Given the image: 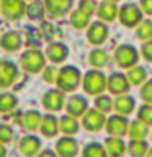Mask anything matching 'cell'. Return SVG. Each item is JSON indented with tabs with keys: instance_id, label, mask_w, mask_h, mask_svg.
Here are the masks:
<instances>
[{
	"instance_id": "obj_1",
	"label": "cell",
	"mask_w": 152,
	"mask_h": 157,
	"mask_svg": "<svg viewBox=\"0 0 152 157\" xmlns=\"http://www.w3.org/2000/svg\"><path fill=\"white\" fill-rule=\"evenodd\" d=\"M106 85H108L106 75L101 71H98V69L88 71L82 78L83 90H85V93H88V95H92V97L103 95V92L106 90Z\"/></svg>"
},
{
	"instance_id": "obj_2",
	"label": "cell",
	"mask_w": 152,
	"mask_h": 157,
	"mask_svg": "<svg viewBox=\"0 0 152 157\" xmlns=\"http://www.w3.org/2000/svg\"><path fill=\"white\" fill-rule=\"evenodd\" d=\"M57 87L62 92H74L82 83V74L75 66H64L59 69L57 75Z\"/></svg>"
},
{
	"instance_id": "obj_3",
	"label": "cell",
	"mask_w": 152,
	"mask_h": 157,
	"mask_svg": "<svg viewBox=\"0 0 152 157\" xmlns=\"http://www.w3.org/2000/svg\"><path fill=\"white\" fill-rule=\"evenodd\" d=\"M20 64L26 72L29 74H36L44 71L46 67V56L38 51V49H28L21 54V59H20Z\"/></svg>"
},
{
	"instance_id": "obj_4",
	"label": "cell",
	"mask_w": 152,
	"mask_h": 157,
	"mask_svg": "<svg viewBox=\"0 0 152 157\" xmlns=\"http://www.w3.org/2000/svg\"><path fill=\"white\" fill-rule=\"evenodd\" d=\"M115 61L118 64V67L121 69H131L137 66L139 61V52L132 44H121L116 48L115 51Z\"/></svg>"
},
{
	"instance_id": "obj_5",
	"label": "cell",
	"mask_w": 152,
	"mask_h": 157,
	"mask_svg": "<svg viewBox=\"0 0 152 157\" xmlns=\"http://www.w3.org/2000/svg\"><path fill=\"white\" fill-rule=\"evenodd\" d=\"M142 15L144 13H142L139 5L127 2L124 5H121L118 18H120V21H121V25L124 28H134V26H137V25L142 21Z\"/></svg>"
},
{
	"instance_id": "obj_6",
	"label": "cell",
	"mask_w": 152,
	"mask_h": 157,
	"mask_svg": "<svg viewBox=\"0 0 152 157\" xmlns=\"http://www.w3.org/2000/svg\"><path fill=\"white\" fill-rule=\"evenodd\" d=\"M129 120L123 115H111L110 118H106V124H105V129L108 132V136H115V137H123L127 134L129 131Z\"/></svg>"
},
{
	"instance_id": "obj_7",
	"label": "cell",
	"mask_w": 152,
	"mask_h": 157,
	"mask_svg": "<svg viewBox=\"0 0 152 157\" xmlns=\"http://www.w3.org/2000/svg\"><path fill=\"white\" fill-rule=\"evenodd\" d=\"M106 124V118L105 113L98 111L97 108H90L85 115L82 116V126L83 129L88 132H98L101 131Z\"/></svg>"
},
{
	"instance_id": "obj_8",
	"label": "cell",
	"mask_w": 152,
	"mask_h": 157,
	"mask_svg": "<svg viewBox=\"0 0 152 157\" xmlns=\"http://www.w3.org/2000/svg\"><path fill=\"white\" fill-rule=\"evenodd\" d=\"M129 87L131 83L127 80L126 74H121V72H113L110 77H108V85H106V90L111 93V95H124V93L129 92Z\"/></svg>"
},
{
	"instance_id": "obj_9",
	"label": "cell",
	"mask_w": 152,
	"mask_h": 157,
	"mask_svg": "<svg viewBox=\"0 0 152 157\" xmlns=\"http://www.w3.org/2000/svg\"><path fill=\"white\" fill-rule=\"evenodd\" d=\"M0 7H2L3 17L10 21L21 18L23 13L26 12L25 0H0Z\"/></svg>"
},
{
	"instance_id": "obj_10",
	"label": "cell",
	"mask_w": 152,
	"mask_h": 157,
	"mask_svg": "<svg viewBox=\"0 0 152 157\" xmlns=\"http://www.w3.org/2000/svg\"><path fill=\"white\" fill-rule=\"evenodd\" d=\"M108 34H110V29H108L105 21H95L90 23V26L87 28V39L88 43L93 44V46H100L106 41Z\"/></svg>"
},
{
	"instance_id": "obj_11",
	"label": "cell",
	"mask_w": 152,
	"mask_h": 157,
	"mask_svg": "<svg viewBox=\"0 0 152 157\" xmlns=\"http://www.w3.org/2000/svg\"><path fill=\"white\" fill-rule=\"evenodd\" d=\"M43 106L46 108L48 111L51 113H56L59 110H62L64 105V92L62 90H54V88H51V90H48L46 93L43 95Z\"/></svg>"
},
{
	"instance_id": "obj_12",
	"label": "cell",
	"mask_w": 152,
	"mask_h": 157,
	"mask_svg": "<svg viewBox=\"0 0 152 157\" xmlns=\"http://www.w3.org/2000/svg\"><path fill=\"white\" fill-rule=\"evenodd\" d=\"M66 110H67V115H70L74 118H82L90 108H88V101H87L85 97L72 95L66 101Z\"/></svg>"
},
{
	"instance_id": "obj_13",
	"label": "cell",
	"mask_w": 152,
	"mask_h": 157,
	"mask_svg": "<svg viewBox=\"0 0 152 157\" xmlns=\"http://www.w3.org/2000/svg\"><path fill=\"white\" fill-rule=\"evenodd\" d=\"M80 151L78 142L72 136H64L56 142V152L59 157H75Z\"/></svg>"
},
{
	"instance_id": "obj_14",
	"label": "cell",
	"mask_w": 152,
	"mask_h": 157,
	"mask_svg": "<svg viewBox=\"0 0 152 157\" xmlns=\"http://www.w3.org/2000/svg\"><path fill=\"white\" fill-rule=\"evenodd\" d=\"M39 151H41V141L36 136H25L20 141V152L23 154V157H38Z\"/></svg>"
},
{
	"instance_id": "obj_15",
	"label": "cell",
	"mask_w": 152,
	"mask_h": 157,
	"mask_svg": "<svg viewBox=\"0 0 152 157\" xmlns=\"http://www.w3.org/2000/svg\"><path fill=\"white\" fill-rule=\"evenodd\" d=\"M18 75V69L10 61H0V88L10 87Z\"/></svg>"
},
{
	"instance_id": "obj_16",
	"label": "cell",
	"mask_w": 152,
	"mask_h": 157,
	"mask_svg": "<svg viewBox=\"0 0 152 157\" xmlns=\"http://www.w3.org/2000/svg\"><path fill=\"white\" fill-rule=\"evenodd\" d=\"M106 149L108 157H123L124 152H127V146L123 141V137H115V136H108L105 142H103Z\"/></svg>"
},
{
	"instance_id": "obj_17",
	"label": "cell",
	"mask_w": 152,
	"mask_h": 157,
	"mask_svg": "<svg viewBox=\"0 0 152 157\" xmlns=\"http://www.w3.org/2000/svg\"><path fill=\"white\" fill-rule=\"evenodd\" d=\"M97 15L101 21L105 23H110L113 20L118 18L120 15V8H118L116 2H110V0H103L101 3H98V8H97Z\"/></svg>"
},
{
	"instance_id": "obj_18",
	"label": "cell",
	"mask_w": 152,
	"mask_h": 157,
	"mask_svg": "<svg viewBox=\"0 0 152 157\" xmlns=\"http://www.w3.org/2000/svg\"><path fill=\"white\" fill-rule=\"evenodd\" d=\"M113 110H115L118 115L127 116L136 110V100L131 95H127V93L120 95V97H116L115 100H113Z\"/></svg>"
},
{
	"instance_id": "obj_19",
	"label": "cell",
	"mask_w": 152,
	"mask_h": 157,
	"mask_svg": "<svg viewBox=\"0 0 152 157\" xmlns=\"http://www.w3.org/2000/svg\"><path fill=\"white\" fill-rule=\"evenodd\" d=\"M46 12L51 17H64L70 12L72 8V0H44Z\"/></svg>"
},
{
	"instance_id": "obj_20",
	"label": "cell",
	"mask_w": 152,
	"mask_h": 157,
	"mask_svg": "<svg viewBox=\"0 0 152 157\" xmlns=\"http://www.w3.org/2000/svg\"><path fill=\"white\" fill-rule=\"evenodd\" d=\"M69 56V48L64 43H51L46 49V57L54 64H61Z\"/></svg>"
},
{
	"instance_id": "obj_21",
	"label": "cell",
	"mask_w": 152,
	"mask_h": 157,
	"mask_svg": "<svg viewBox=\"0 0 152 157\" xmlns=\"http://www.w3.org/2000/svg\"><path fill=\"white\" fill-rule=\"evenodd\" d=\"M41 121H43L41 113L36 111V110H29V111H26V113L21 115L20 124H21V128L26 129V131H36L38 128L41 126Z\"/></svg>"
},
{
	"instance_id": "obj_22",
	"label": "cell",
	"mask_w": 152,
	"mask_h": 157,
	"mask_svg": "<svg viewBox=\"0 0 152 157\" xmlns=\"http://www.w3.org/2000/svg\"><path fill=\"white\" fill-rule=\"evenodd\" d=\"M21 43H23L21 36H20V33H17V31H8L0 38V46L8 52L18 51V49L21 48Z\"/></svg>"
},
{
	"instance_id": "obj_23",
	"label": "cell",
	"mask_w": 152,
	"mask_h": 157,
	"mask_svg": "<svg viewBox=\"0 0 152 157\" xmlns=\"http://www.w3.org/2000/svg\"><path fill=\"white\" fill-rule=\"evenodd\" d=\"M126 77H127V80H129L131 85H134V87L144 85V83L149 80V78H147V71H146L144 66H134V67L127 69Z\"/></svg>"
},
{
	"instance_id": "obj_24",
	"label": "cell",
	"mask_w": 152,
	"mask_h": 157,
	"mask_svg": "<svg viewBox=\"0 0 152 157\" xmlns=\"http://www.w3.org/2000/svg\"><path fill=\"white\" fill-rule=\"evenodd\" d=\"M39 131H41L43 136L46 137H54L59 132V120L54 115H46L43 116L41 126H39Z\"/></svg>"
},
{
	"instance_id": "obj_25",
	"label": "cell",
	"mask_w": 152,
	"mask_h": 157,
	"mask_svg": "<svg viewBox=\"0 0 152 157\" xmlns=\"http://www.w3.org/2000/svg\"><path fill=\"white\" fill-rule=\"evenodd\" d=\"M108 62H110V56H108V52L105 49L95 48L90 51V54H88V64H90L93 69H101V67L108 66Z\"/></svg>"
},
{
	"instance_id": "obj_26",
	"label": "cell",
	"mask_w": 152,
	"mask_h": 157,
	"mask_svg": "<svg viewBox=\"0 0 152 157\" xmlns=\"http://www.w3.org/2000/svg\"><path fill=\"white\" fill-rule=\"evenodd\" d=\"M78 128H80V124H78L77 118H74L70 115H64V116H61V120H59V131L66 136L77 134Z\"/></svg>"
},
{
	"instance_id": "obj_27",
	"label": "cell",
	"mask_w": 152,
	"mask_h": 157,
	"mask_svg": "<svg viewBox=\"0 0 152 157\" xmlns=\"http://www.w3.org/2000/svg\"><path fill=\"white\" fill-rule=\"evenodd\" d=\"M149 149L150 147L146 139H131V142L127 144V152L131 157H146Z\"/></svg>"
},
{
	"instance_id": "obj_28",
	"label": "cell",
	"mask_w": 152,
	"mask_h": 157,
	"mask_svg": "<svg viewBox=\"0 0 152 157\" xmlns=\"http://www.w3.org/2000/svg\"><path fill=\"white\" fill-rule=\"evenodd\" d=\"M131 139H146L149 134V126L146 123H142L141 120H134L129 124V131H127Z\"/></svg>"
},
{
	"instance_id": "obj_29",
	"label": "cell",
	"mask_w": 152,
	"mask_h": 157,
	"mask_svg": "<svg viewBox=\"0 0 152 157\" xmlns=\"http://www.w3.org/2000/svg\"><path fill=\"white\" fill-rule=\"evenodd\" d=\"M70 25L75 29H83L90 26V15H87L85 12H82L80 8L74 10L70 13Z\"/></svg>"
},
{
	"instance_id": "obj_30",
	"label": "cell",
	"mask_w": 152,
	"mask_h": 157,
	"mask_svg": "<svg viewBox=\"0 0 152 157\" xmlns=\"http://www.w3.org/2000/svg\"><path fill=\"white\" fill-rule=\"evenodd\" d=\"M82 157H108L105 146L100 142H88L82 151Z\"/></svg>"
},
{
	"instance_id": "obj_31",
	"label": "cell",
	"mask_w": 152,
	"mask_h": 157,
	"mask_svg": "<svg viewBox=\"0 0 152 157\" xmlns=\"http://www.w3.org/2000/svg\"><path fill=\"white\" fill-rule=\"evenodd\" d=\"M136 38L142 43L152 39V21L150 20H142L136 26Z\"/></svg>"
},
{
	"instance_id": "obj_32",
	"label": "cell",
	"mask_w": 152,
	"mask_h": 157,
	"mask_svg": "<svg viewBox=\"0 0 152 157\" xmlns=\"http://www.w3.org/2000/svg\"><path fill=\"white\" fill-rule=\"evenodd\" d=\"M18 105V100L13 93H0V113L13 111Z\"/></svg>"
},
{
	"instance_id": "obj_33",
	"label": "cell",
	"mask_w": 152,
	"mask_h": 157,
	"mask_svg": "<svg viewBox=\"0 0 152 157\" xmlns=\"http://www.w3.org/2000/svg\"><path fill=\"white\" fill-rule=\"evenodd\" d=\"M44 12H46V5H44L41 0H33V2L26 7V15L31 20L43 18L44 17Z\"/></svg>"
},
{
	"instance_id": "obj_34",
	"label": "cell",
	"mask_w": 152,
	"mask_h": 157,
	"mask_svg": "<svg viewBox=\"0 0 152 157\" xmlns=\"http://www.w3.org/2000/svg\"><path fill=\"white\" fill-rule=\"evenodd\" d=\"M93 108H97L98 111H101V113H110L111 110H113V100L108 95H105V93H103V95H98L97 98H95V103H93Z\"/></svg>"
},
{
	"instance_id": "obj_35",
	"label": "cell",
	"mask_w": 152,
	"mask_h": 157,
	"mask_svg": "<svg viewBox=\"0 0 152 157\" xmlns=\"http://www.w3.org/2000/svg\"><path fill=\"white\" fill-rule=\"evenodd\" d=\"M137 120L146 123L147 126H152V105L144 103V105L137 110Z\"/></svg>"
},
{
	"instance_id": "obj_36",
	"label": "cell",
	"mask_w": 152,
	"mask_h": 157,
	"mask_svg": "<svg viewBox=\"0 0 152 157\" xmlns=\"http://www.w3.org/2000/svg\"><path fill=\"white\" fill-rule=\"evenodd\" d=\"M59 75V69L56 66H46L43 71V80L48 83H56Z\"/></svg>"
},
{
	"instance_id": "obj_37",
	"label": "cell",
	"mask_w": 152,
	"mask_h": 157,
	"mask_svg": "<svg viewBox=\"0 0 152 157\" xmlns=\"http://www.w3.org/2000/svg\"><path fill=\"white\" fill-rule=\"evenodd\" d=\"M141 98L147 105H152V78H149L144 85L141 87Z\"/></svg>"
},
{
	"instance_id": "obj_38",
	"label": "cell",
	"mask_w": 152,
	"mask_h": 157,
	"mask_svg": "<svg viewBox=\"0 0 152 157\" xmlns=\"http://www.w3.org/2000/svg\"><path fill=\"white\" fill-rule=\"evenodd\" d=\"M78 8L82 10V12H85L87 15H92L95 13V10L98 8V3L97 0H80V3H78Z\"/></svg>"
},
{
	"instance_id": "obj_39",
	"label": "cell",
	"mask_w": 152,
	"mask_h": 157,
	"mask_svg": "<svg viewBox=\"0 0 152 157\" xmlns=\"http://www.w3.org/2000/svg\"><path fill=\"white\" fill-rule=\"evenodd\" d=\"M13 139V129L7 124H0V142L7 144Z\"/></svg>"
},
{
	"instance_id": "obj_40",
	"label": "cell",
	"mask_w": 152,
	"mask_h": 157,
	"mask_svg": "<svg viewBox=\"0 0 152 157\" xmlns=\"http://www.w3.org/2000/svg\"><path fill=\"white\" fill-rule=\"evenodd\" d=\"M141 56L144 57L147 62H152V39H150V41L142 43V48H141Z\"/></svg>"
},
{
	"instance_id": "obj_41",
	"label": "cell",
	"mask_w": 152,
	"mask_h": 157,
	"mask_svg": "<svg viewBox=\"0 0 152 157\" xmlns=\"http://www.w3.org/2000/svg\"><path fill=\"white\" fill-rule=\"evenodd\" d=\"M139 7L142 10V13H146L147 17H152V0H141Z\"/></svg>"
},
{
	"instance_id": "obj_42",
	"label": "cell",
	"mask_w": 152,
	"mask_h": 157,
	"mask_svg": "<svg viewBox=\"0 0 152 157\" xmlns=\"http://www.w3.org/2000/svg\"><path fill=\"white\" fill-rule=\"evenodd\" d=\"M38 157H59V155H57V152H54L51 149H44L38 154Z\"/></svg>"
},
{
	"instance_id": "obj_43",
	"label": "cell",
	"mask_w": 152,
	"mask_h": 157,
	"mask_svg": "<svg viewBox=\"0 0 152 157\" xmlns=\"http://www.w3.org/2000/svg\"><path fill=\"white\" fill-rule=\"evenodd\" d=\"M7 155V149H5V146L0 142V157H5Z\"/></svg>"
},
{
	"instance_id": "obj_44",
	"label": "cell",
	"mask_w": 152,
	"mask_h": 157,
	"mask_svg": "<svg viewBox=\"0 0 152 157\" xmlns=\"http://www.w3.org/2000/svg\"><path fill=\"white\" fill-rule=\"evenodd\" d=\"M146 157H152V147L149 149V152H147V154H146Z\"/></svg>"
},
{
	"instance_id": "obj_45",
	"label": "cell",
	"mask_w": 152,
	"mask_h": 157,
	"mask_svg": "<svg viewBox=\"0 0 152 157\" xmlns=\"http://www.w3.org/2000/svg\"><path fill=\"white\" fill-rule=\"evenodd\" d=\"M110 2H118V0H110Z\"/></svg>"
}]
</instances>
